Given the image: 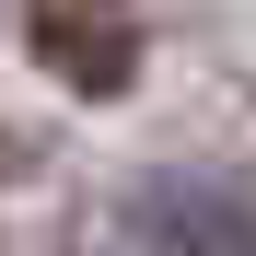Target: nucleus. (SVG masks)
I'll return each mask as SVG.
<instances>
[{"instance_id":"f03ea898","label":"nucleus","mask_w":256,"mask_h":256,"mask_svg":"<svg viewBox=\"0 0 256 256\" xmlns=\"http://www.w3.org/2000/svg\"><path fill=\"white\" fill-rule=\"evenodd\" d=\"M128 24V0H24V47L47 58V70H70L94 35H116Z\"/></svg>"},{"instance_id":"f257e3e1","label":"nucleus","mask_w":256,"mask_h":256,"mask_svg":"<svg viewBox=\"0 0 256 256\" xmlns=\"http://www.w3.org/2000/svg\"><path fill=\"white\" fill-rule=\"evenodd\" d=\"M128 244L140 256H256V198L233 175H140L128 186Z\"/></svg>"}]
</instances>
